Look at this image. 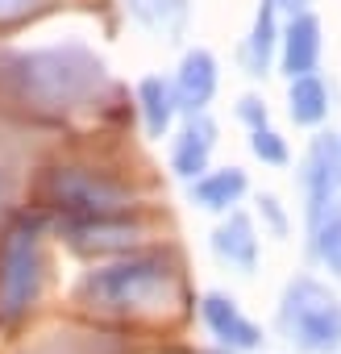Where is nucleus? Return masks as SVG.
<instances>
[{"label": "nucleus", "instance_id": "nucleus-1", "mask_svg": "<svg viewBox=\"0 0 341 354\" xmlns=\"http://www.w3.org/2000/svg\"><path fill=\"white\" fill-rule=\"evenodd\" d=\"M9 75L17 84V96L30 100L42 113H67L96 96L104 67L84 46H55V50H30L9 63Z\"/></svg>", "mask_w": 341, "mask_h": 354}, {"label": "nucleus", "instance_id": "nucleus-2", "mask_svg": "<svg viewBox=\"0 0 341 354\" xmlns=\"http://www.w3.org/2000/svg\"><path fill=\"white\" fill-rule=\"evenodd\" d=\"M175 271L162 254H133L108 267H96L79 279V300L96 304V308H158L170 296Z\"/></svg>", "mask_w": 341, "mask_h": 354}, {"label": "nucleus", "instance_id": "nucleus-3", "mask_svg": "<svg viewBox=\"0 0 341 354\" xmlns=\"http://www.w3.org/2000/svg\"><path fill=\"white\" fill-rule=\"evenodd\" d=\"M42 221L17 217L0 238V321H17L42 292Z\"/></svg>", "mask_w": 341, "mask_h": 354}, {"label": "nucleus", "instance_id": "nucleus-4", "mask_svg": "<svg viewBox=\"0 0 341 354\" xmlns=\"http://www.w3.org/2000/svg\"><path fill=\"white\" fill-rule=\"evenodd\" d=\"M279 325L287 342L304 354H333L341 350V300L316 283V279H295L283 292Z\"/></svg>", "mask_w": 341, "mask_h": 354}, {"label": "nucleus", "instance_id": "nucleus-5", "mask_svg": "<svg viewBox=\"0 0 341 354\" xmlns=\"http://www.w3.org/2000/svg\"><path fill=\"white\" fill-rule=\"evenodd\" d=\"M50 201L67 213V217H108V213H125L129 209V192L96 171H55L50 175Z\"/></svg>", "mask_w": 341, "mask_h": 354}, {"label": "nucleus", "instance_id": "nucleus-6", "mask_svg": "<svg viewBox=\"0 0 341 354\" xmlns=\"http://www.w3.org/2000/svg\"><path fill=\"white\" fill-rule=\"evenodd\" d=\"M304 196H308V221L312 230L341 213V142L316 138L304 162Z\"/></svg>", "mask_w": 341, "mask_h": 354}, {"label": "nucleus", "instance_id": "nucleus-7", "mask_svg": "<svg viewBox=\"0 0 341 354\" xmlns=\"http://www.w3.org/2000/svg\"><path fill=\"white\" fill-rule=\"evenodd\" d=\"M200 317H204L208 333H213L221 346H229V350H258V346H262V329L237 308V300H229V296H221V292H208V296L200 300Z\"/></svg>", "mask_w": 341, "mask_h": 354}, {"label": "nucleus", "instance_id": "nucleus-8", "mask_svg": "<svg viewBox=\"0 0 341 354\" xmlns=\"http://www.w3.org/2000/svg\"><path fill=\"white\" fill-rule=\"evenodd\" d=\"M217 84H221L217 59H213L204 46H196V50L184 55L179 75H175V84H170V88H175V104H179L184 113H204L208 100L217 96Z\"/></svg>", "mask_w": 341, "mask_h": 354}, {"label": "nucleus", "instance_id": "nucleus-9", "mask_svg": "<svg viewBox=\"0 0 341 354\" xmlns=\"http://www.w3.org/2000/svg\"><path fill=\"white\" fill-rule=\"evenodd\" d=\"M316 59H320V21L308 9L291 13V21L279 34V63H283L287 80L316 71Z\"/></svg>", "mask_w": 341, "mask_h": 354}, {"label": "nucleus", "instance_id": "nucleus-10", "mask_svg": "<svg viewBox=\"0 0 341 354\" xmlns=\"http://www.w3.org/2000/svg\"><path fill=\"white\" fill-rule=\"evenodd\" d=\"M213 146H217V125L204 113H188V121L175 138V150H170V167H175L179 180H196V175L208 171Z\"/></svg>", "mask_w": 341, "mask_h": 354}, {"label": "nucleus", "instance_id": "nucleus-11", "mask_svg": "<svg viewBox=\"0 0 341 354\" xmlns=\"http://www.w3.org/2000/svg\"><path fill=\"white\" fill-rule=\"evenodd\" d=\"M213 250L221 263L237 267V271H254L258 267V230L246 213H229L217 230H213Z\"/></svg>", "mask_w": 341, "mask_h": 354}, {"label": "nucleus", "instance_id": "nucleus-12", "mask_svg": "<svg viewBox=\"0 0 341 354\" xmlns=\"http://www.w3.org/2000/svg\"><path fill=\"white\" fill-rule=\"evenodd\" d=\"M242 196H246V171L242 167L204 171L192 180V205H200L204 213H229Z\"/></svg>", "mask_w": 341, "mask_h": 354}, {"label": "nucleus", "instance_id": "nucleus-13", "mask_svg": "<svg viewBox=\"0 0 341 354\" xmlns=\"http://www.w3.org/2000/svg\"><path fill=\"white\" fill-rule=\"evenodd\" d=\"M137 109H142V125L150 138H162L175 121L179 104H175V88H170L162 75H146L137 84Z\"/></svg>", "mask_w": 341, "mask_h": 354}, {"label": "nucleus", "instance_id": "nucleus-14", "mask_svg": "<svg viewBox=\"0 0 341 354\" xmlns=\"http://www.w3.org/2000/svg\"><path fill=\"white\" fill-rule=\"evenodd\" d=\"M287 113L295 125H320L329 117V88L308 71V75H295L291 88H287Z\"/></svg>", "mask_w": 341, "mask_h": 354}, {"label": "nucleus", "instance_id": "nucleus-15", "mask_svg": "<svg viewBox=\"0 0 341 354\" xmlns=\"http://www.w3.org/2000/svg\"><path fill=\"white\" fill-rule=\"evenodd\" d=\"M275 5L262 0V9L254 17V30H250V42H246V63H250V75H262L275 59V46H279V21H275Z\"/></svg>", "mask_w": 341, "mask_h": 354}, {"label": "nucleus", "instance_id": "nucleus-16", "mask_svg": "<svg viewBox=\"0 0 341 354\" xmlns=\"http://www.w3.org/2000/svg\"><path fill=\"white\" fill-rule=\"evenodd\" d=\"M129 13L158 34H179L188 26V0H129Z\"/></svg>", "mask_w": 341, "mask_h": 354}, {"label": "nucleus", "instance_id": "nucleus-17", "mask_svg": "<svg viewBox=\"0 0 341 354\" xmlns=\"http://www.w3.org/2000/svg\"><path fill=\"white\" fill-rule=\"evenodd\" d=\"M316 254H320V263L341 279V213H333L329 221L316 225Z\"/></svg>", "mask_w": 341, "mask_h": 354}, {"label": "nucleus", "instance_id": "nucleus-18", "mask_svg": "<svg viewBox=\"0 0 341 354\" xmlns=\"http://www.w3.org/2000/svg\"><path fill=\"white\" fill-rule=\"evenodd\" d=\"M250 150H254V158H262V162H271V167H287V158H291L287 142H283L271 125L250 129Z\"/></svg>", "mask_w": 341, "mask_h": 354}, {"label": "nucleus", "instance_id": "nucleus-19", "mask_svg": "<svg viewBox=\"0 0 341 354\" xmlns=\"http://www.w3.org/2000/svg\"><path fill=\"white\" fill-rule=\"evenodd\" d=\"M34 354H121V346H113L104 337H55V342L38 346Z\"/></svg>", "mask_w": 341, "mask_h": 354}, {"label": "nucleus", "instance_id": "nucleus-20", "mask_svg": "<svg viewBox=\"0 0 341 354\" xmlns=\"http://www.w3.org/2000/svg\"><path fill=\"white\" fill-rule=\"evenodd\" d=\"M258 213H262V221L271 225V234H275V238H283V234H287V213L279 209V201H275V196H262V201H258Z\"/></svg>", "mask_w": 341, "mask_h": 354}, {"label": "nucleus", "instance_id": "nucleus-21", "mask_svg": "<svg viewBox=\"0 0 341 354\" xmlns=\"http://www.w3.org/2000/svg\"><path fill=\"white\" fill-rule=\"evenodd\" d=\"M237 117H242L250 129H258V125H266V104H262L258 96H242V104H237Z\"/></svg>", "mask_w": 341, "mask_h": 354}, {"label": "nucleus", "instance_id": "nucleus-22", "mask_svg": "<svg viewBox=\"0 0 341 354\" xmlns=\"http://www.w3.org/2000/svg\"><path fill=\"white\" fill-rule=\"evenodd\" d=\"M38 9V0H0V21H17Z\"/></svg>", "mask_w": 341, "mask_h": 354}, {"label": "nucleus", "instance_id": "nucleus-23", "mask_svg": "<svg viewBox=\"0 0 341 354\" xmlns=\"http://www.w3.org/2000/svg\"><path fill=\"white\" fill-rule=\"evenodd\" d=\"M275 9H287V13H304V0H271Z\"/></svg>", "mask_w": 341, "mask_h": 354}]
</instances>
